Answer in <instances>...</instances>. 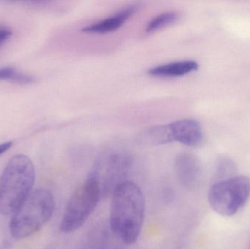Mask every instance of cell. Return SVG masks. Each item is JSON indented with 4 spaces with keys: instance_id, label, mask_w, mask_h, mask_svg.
Segmentation results:
<instances>
[{
    "instance_id": "6da1fadb",
    "label": "cell",
    "mask_w": 250,
    "mask_h": 249,
    "mask_svg": "<svg viewBox=\"0 0 250 249\" xmlns=\"http://www.w3.org/2000/svg\"><path fill=\"white\" fill-rule=\"evenodd\" d=\"M144 209L142 191L132 181H125L112 194L109 226L123 244L130 245L139 238Z\"/></svg>"
},
{
    "instance_id": "7a4b0ae2",
    "label": "cell",
    "mask_w": 250,
    "mask_h": 249,
    "mask_svg": "<svg viewBox=\"0 0 250 249\" xmlns=\"http://www.w3.org/2000/svg\"><path fill=\"white\" fill-rule=\"evenodd\" d=\"M35 180V167L28 156L12 157L0 176V214H14L32 193Z\"/></svg>"
},
{
    "instance_id": "3957f363",
    "label": "cell",
    "mask_w": 250,
    "mask_h": 249,
    "mask_svg": "<svg viewBox=\"0 0 250 249\" xmlns=\"http://www.w3.org/2000/svg\"><path fill=\"white\" fill-rule=\"evenodd\" d=\"M54 209L55 200L49 190L38 189L32 192L12 216L10 235L16 239L32 236L51 219Z\"/></svg>"
},
{
    "instance_id": "277c9868",
    "label": "cell",
    "mask_w": 250,
    "mask_h": 249,
    "mask_svg": "<svg viewBox=\"0 0 250 249\" xmlns=\"http://www.w3.org/2000/svg\"><path fill=\"white\" fill-rule=\"evenodd\" d=\"M250 197V179L236 175L211 184L208 192L210 206L215 213L225 217L236 215Z\"/></svg>"
},
{
    "instance_id": "5b68a950",
    "label": "cell",
    "mask_w": 250,
    "mask_h": 249,
    "mask_svg": "<svg viewBox=\"0 0 250 249\" xmlns=\"http://www.w3.org/2000/svg\"><path fill=\"white\" fill-rule=\"evenodd\" d=\"M132 165L130 156L122 152H108L95 161L88 175L99 191L101 199L112 195L126 181Z\"/></svg>"
},
{
    "instance_id": "8992f818",
    "label": "cell",
    "mask_w": 250,
    "mask_h": 249,
    "mask_svg": "<svg viewBox=\"0 0 250 249\" xmlns=\"http://www.w3.org/2000/svg\"><path fill=\"white\" fill-rule=\"evenodd\" d=\"M101 200L96 186L86 179L79 186L67 202L60 223V230L72 233L83 226Z\"/></svg>"
},
{
    "instance_id": "52a82bcc",
    "label": "cell",
    "mask_w": 250,
    "mask_h": 249,
    "mask_svg": "<svg viewBox=\"0 0 250 249\" xmlns=\"http://www.w3.org/2000/svg\"><path fill=\"white\" fill-rule=\"evenodd\" d=\"M175 172L180 184L188 190H194L201 182V162L192 153L185 152L177 156L175 160Z\"/></svg>"
},
{
    "instance_id": "ba28073f",
    "label": "cell",
    "mask_w": 250,
    "mask_h": 249,
    "mask_svg": "<svg viewBox=\"0 0 250 249\" xmlns=\"http://www.w3.org/2000/svg\"><path fill=\"white\" fill-rule=\"evenodd\" d=\"M173 142L188 146H197L202 142L204 133L198 121L182 119L169 124Z\"/></svg>"
},
{
    "instance_id": "9c48e42d",
    "label": "cell",
    "mask_w": 250,
    "mask_h": 249,
    "mask_svg": "<svg viewBox=\"0 0 250 249\" xmlns=\"http://www.w3.org/2000/svg\"><path fill=\"white\" fill-rule=\"evenodd\" d=\"M138 8L137 4L128 6L107 19L83 28L82 31L88 33L97 34L114 32L122 27L136 13Z\"/></svg>"
},
{
    "instance_id": "30bf717a",
    "label": "cell",
    "mask_w": 250,
    "mask_h": 249,
    "mask_svg": "<svg viewBox=\"0 0 250 249\" xmlns=\"http://www.w3.org/2000/svg\"><path fill=\"white\" fill-rule=\"evenodd\" d=\"M199 64L193 60L175 61L156 66L148 70V74L157 77H179L196 71Z\"/></svg>"
},
{
    "instance_id": "8fae6325",
    "label": "cell",
    "mask_w": 250,
    "mask_h": 249,
    "mask_svg": "<svg viewBox=\"0 0 250 249\" xmlns=\"http://www.w3.org/2000/svg\"><path fill=\"white\" fill-rule=\"evenodd\" d=\"M138 140L148 146H158L173 142L169 124L148 127L138 134Z\"/></svg>"
},
{
    "instance_id": "7c38bea8",
    "label": "cell",
    "mask_w": 250,
    "mask_h": 249,
    "mask_svg": "<svg viewBox=\"0 0 250 249\" xmlns=\"http://www.w3.org/2000/svg\"><path fill=\"white\" fill-rule=\"evenodd\" d=\"M123 244L111 228H99L89 238L88 249H119Z\"/></svg>"
},
{
    "instance_id": "4fadbf2b",
    "label": "cell",
    "mask_w": 250,
    "mask_h": 249,
    "mask_svg": "<svg viewBox=\"0 0 250 249\" xmlns=\"http://www.w3.org/2000/svg\"><path fill=\"white\" fill-rule=\"evenodd\" d=\"M179 19V13L175 11L164 12L153 18L146 28L147 33H153L176 23Z\"/></svg>"
},
{
    "instance_id": "5bb4252c",
    "label": "cell",
    "mask_w": 250,
    "mask_h": 249,
    "mask_svg": "<svg viewBox=\"0 0 250 249\" xmlns=\"http://www.w3.org/2000/svg\"><path fill=\"white\" fill-rule=\"evenodd\" d=\"M237 168L231 159L221 157L217 160L214 172V182L223 181L236 176ZM213 182V183H214Z\"/></svg>"
},
{
    "instance_id": "9a60e30c",
    "label": "cell",
    "mask_w": 250,
    "mask_h": 249,
    "mask_svg": "<svg viewBox=\"0 0 250 249\" xmlns=\"http://www.w3.org/2000/svg\"><path fill=\"white\" fill-rule=\"evenodd\" d=\"M0 80H6L19 84H29L33 83L35 79L33 76L18 71L13 67H6L0 68Z\"/></svg>"
},
{
    "instance_id": "2e32d148",
    "label": "cell",
    "mask_w": 250,
    "mask_h": 249,
    "mask_svg": "<svg viewBox=\"0 0 250 249\" xmlns=\"http://www.w3.org/2000/svg\"><path fill=\"white\" fill-rule=\"evenodd\" d=\"M12 35V31L7 26H0V47L2 46Z\"/></svg>"
},
{
    "instance_id": "e0dca14e",
    "label": "cell",
    "mask_w": 250,
    "mask_h": 249,
    "mask_svg": "<svg viewBox=\"0 0 250 249\" xmlns=\"http://www.w3.org/2000/svg\"><path fill=\"white\" fill-rule=\"evenodd\" d=\"M13 145V142H5V143H1L0 144V156L4 152H7Z\"/></svg>"
}]
</instances>
